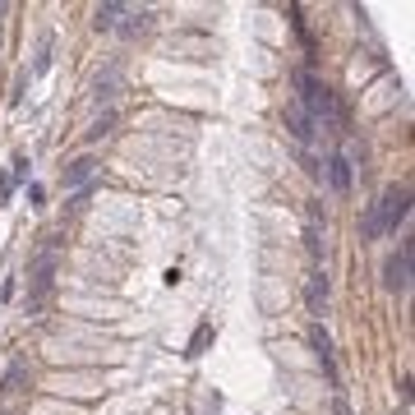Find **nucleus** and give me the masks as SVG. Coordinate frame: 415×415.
<instances>
[{"mask_svg":"<svg viewBox=\"0 0 415 415\" xmlns=\"http://www.w3.org/2000/svg\"><path fill=\"white\" fill-rule=\"evenodd\" d=\"M111 129H116V111H102V116H97V120L83 129V143H97V138H107Z\"/></svg>","mask_w":415,"mask_h":415,"instance_id":"nucleus-10","label":"nucleus"},{"mask_svg":"<svg viewBox=\"0 0 415 415\" xmlns=\"http://www.w3.org/2000/svg\"><path fill=\"white\" fill-rule=\"evenodd\" d=\"M305 171H309V175H314V180H319V175H323V167H319V157H309V153H305Z\"/></svg>","mask_w":415,"mask_h":415,"instance_id":"nucleus-20","label":"nucleus"},{"mask_svg":"<svg viewBox=\"0 0 415 415\" xmlns=\"http://www.w3.org/2000/svg\"><path fill=\"white\" fill-rule=\"evenodd\" d=\"M129 23H120V28L116 32H125V37H138V32H148V23H153V14H148V10H129Z\"/></svg>","mask_w":415,"mask_h":415,"instance_id":"nucleus-12","label":"nucleus"},{"mask_svg":"<svg viewBox=\"0 0 415 415\" xmlns=\"http://www.w3.org/2000/svg\"><path fill=\"white\" fill-rule=\"evenodd\" d=\"M286 129H291V134L300 138V143H309V138H314V129H319V125H314V116H309L305 107H286Z\"/></svg>","mask_w":415,"mask_h":415,"instance_id":"nucleus-6","label":"nucleus"},{"mask_svg":"<svg viewBox=\"0 0 415 415\" xmlns=\"http://www.w3.org/2000/svg\"><path fill=\"white\" fill-rule=\"evenodd\" d=\"M14 175H0V203H10V199H14Z\"/></svg>","mask_w":415,"mask_h":415,"instance_id":"nucleus-18","label":"nucleus"},{"mask_svg":"<svg viewBox=\"0 0 415 415\" xmlns=\"http://www.w3.org/2000/svg\"><path fill=\"white\" fill-rule=\"evenodd\" d=\"M14 180H28V157H14V171H10Z\"/></svg>","mask_w":415,"mask_h":415,"instance_id":"nucleus-19","label":"nucleus"},{"mask_svg":"<svg viewBox=\"0 0 415 415\" xmlns=\"http://www.w3.org/2000/svg\"><path fill=\"white\" fill-rule=\"evenodd\" d=\"M125 14H129V5H120V0H107V5H97V10H92V28H97V32H116Z\"/></svg>","mask_w":415,"mask_h":415,"instance_id":"nucleus-5","label":"nucleus"},{"mask_svg":"<svg viewBox=\"0 0 415 415\" xmlns=\"http://www.w3.org/2000/svg\"><path fill=\"white\" fill-rule=\"evenodd\" d=\"M208 341H213V323H199L194 337H189V346H184V355H203L208 351Z\"/></svg>","mask_w":415,"mask_h":415,"instance_id":"nucleus-14","label":"nucleus"},{"mask_svg":"<svg viewBox=\"0 0 415 415\" xmlns=\"http://www.w3.org/2000/svg\"><path fill=\"white\" fill-rule=\"evenodd\" d=\"M360 231H365V240H383V235H387L383 222H379V208H374V203L365 208V222H360Z\"/></svg>","mask_w":415,"mask_h":415,"instance_id":"nucleus-13","label":"nucleus"},{"mask_svg":"<svg viewBox=\"0 0 415 415\" xmlns=\"http://www.w3.org/2000/svg\"><path fill=\"white\" fill-rule=\"evenodd\" d=\"M51 70V37H42V46H37V65H32V74H46Z\"/></svg>","mask_w":415,"mask_h":415,"instance_id":"nucleus-15","label":"nucleus"},{"mask_svg":"<svg viewBox=\"0 0 415 415\" xmlns=\"http://www.w3.org/2000/svg\"><path fill=\"white\" fill-rule=\"evenodd\" d=\"M92 171H97V157L92 153H78L74 162H65V171H61L65 189H83V184H92Z\"/></svg>","mask_w":415,"mask_h":415,"instance_id":"nucleus-3","label":"nucleus"},{"mask_svg":"<svg viewBox=\"0 0 415 415\" xmlns=\"http://www.w3.org/2000/svg\"><path fill=\"white\" fill-rule=\"evenodd\" d=\"M309 346H314V355H319V365H323V374H328V383L337 387L341 379H337V365H332V337H328V332H323L319 323H314V328H309Z\"/></svg>","mask_w":415,"mask_h":415,"instance_id":"nucleus-4","label":"nucleus"},{"mask_svg":"<svg viewBox=\"0 0 415 415\" xmlns=\"http://www.w3.org/2000/svg\"><path fill=\"white\" fill-rule=\"evenodd\" d=\"M88 203H92V184H83V189H74V194H70V213H83Z\"/></svg>","mask_w":415,"mask_h":415,"instance_id":"nucleus-16","label":"nucleus"},{"mask_svg":"<svg viewBox=\"0 0 415 415\" xmlns=\"http://www.w3.org/2000/svg\"><path fill=\"white\" fill-rule=\"evenodd\" d=\"M374 208H379V222H383V231L392 235V231H397L401 222L411 217V184H406V180H401V184H387L383 199L374 203Z\"/></svg>","mask_w":415,"mask_h":415,"instance_id":"nucleus-1","label":"nucleus"},{"mask_svg":"<svg viewBox=\"0 0 415 415\" xmlns=\"http://www.w3.org/2000/svg\"><path fill=\"white\" fill-rule=\"evenodd\" d=\"M305 249H309V254H314V259H319V254H323V240H319V226H305Z\"/></svg>","mask_w":415,"mask_h":415,"instance_id":"nucleus-17","label":"nucleus"},{"mask_svg":"<svg viewBox=\"0 0 415 415\" xmlns=\"http://www.w3.org/2000/svg\"><path fill=\"white\" fill-rule=\"evenodd\" d=\"M328 180H332V189H337V194H351V162H346L341 153L328 157Z\"/></svg>","mask_w":415,"mask_h":415,"instance_id":"nucleus-7","label":"nucleus"},{"mask_svg":"<svg viewBox=\"0 0 415 415\" xmlns=\"http://www.w3.org/2000/svg\"><path fill=\"white\" fill-rule=\"evenodd\" d=\"M23 383H28V360H14V365L0 374V397H14Z\"/></svg>","mask_w":415,"mask_h":415,"instance_id":"nucleus-8","label":"nucleus"},{"mask_svg":"<svg viewBox=\"0 0 415 415\" xmlns=\"http://www.w3.org/2000/svg\"><path fill=\"white\" fill-rule=\"evenodd\" d=\"M328 295H332V286H328V273H314V277H309V286H305V300H309V309H314V314H323Z\"/></svg>","mask_w":415,"mask_h":415,"instance_id":"nucleus-9","label":"nucleus"},{"mask_svg":"<svg viewBox=\"0 0 415 415\" xmlns=\"http://www.w3.org/2000/svg\"><path fill=\"white\" fill-rule=\"evenodd\" d=\"M383 286L392 295H406V291H411V254L392 249V254L383 259Z\"/></svg>","mask_w":415,"mask_h":415,"instance_id":"nucleus-2","label":"nucleus"},{"mask_svg":"<svg viewBox=\"0 0 415 415\" xmlns=\"http://www.w3.org/2000/svg\"><path fill=\"white\" fill-rule=\"evenodd\" d=\"M116 88H120V74H116V70H111L107 78H92V102H97V107H102V102H111V97H116Z\"/></svg>","mask_w":415,"mask_h":415,"instance_id":"nucleus-11","label":"nucleus"}]
</instances>
